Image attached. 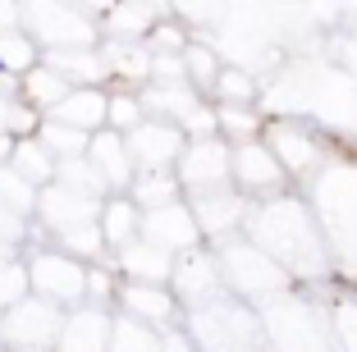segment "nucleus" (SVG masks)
<instances>
[{
  "mask_svg": "<svg viewBox=\"0 0 357 352\" xmlns=\"http://www.w3.org/2000/svg\"><path fill=\"white\" fill-rule=\"evenodd\" d=\"M0 73H5V55H0Z\"/></svg>",
  "mask_w": 357,
  "mask_h": 352,
  "instance_id": "obj_1",
  "label": "nucleus"
}]
</instances>
